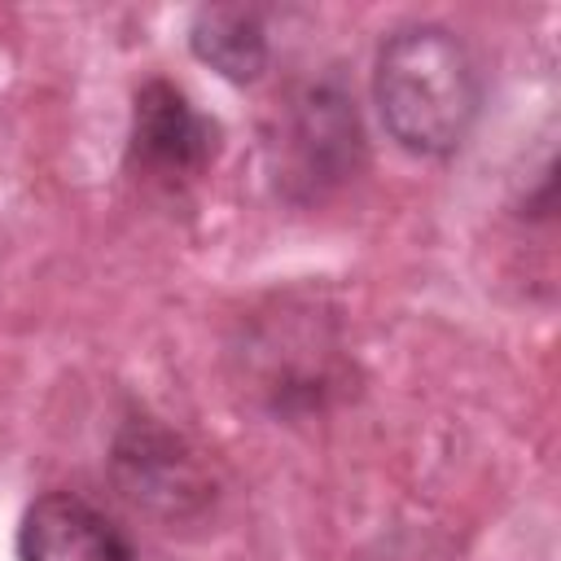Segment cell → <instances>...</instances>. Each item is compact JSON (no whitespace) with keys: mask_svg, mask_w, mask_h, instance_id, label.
<instances>
[{"mask_svg":"<svg viewBox=\"0 0 561 561\" xmlns=\"http://www.w3.org/2000/svg\"><path fill=\"white\" fill-rule=\"evenodd\" d=\"M276 149L285 158V180H302L307 193H320L324 184L346 180L364 149L355 101L329 83L302 88L285 110Z\"/></svg>","mask_w":561,"mask_h":561,"instance_id":"obj_3","label":"cell"},{"mask_svg":"<svg viewBox=\"0 0 561 561\" xmlns=\"http://www.w3.org/2000/svg\"><path fill=\"white\" fill-rule=\"evenodd\" d=\"M373 101L386 131L408 153H451L482 105V75L473 53L434 22L399 26L373 70Z\"/></svg>","mask_w":561,"mask_h":561,"instance_id":"obj_1","label":"cell"},{"mask_svg":"<svg viewBox=\"0 0 561 561\" xmlns=\"http://www.w3.org/2000/svg\"><path fill=\"white\" fill-rule=\"evenodd\" d=\"M188 44L206 66H215L232 83H250L267 66V35L259 9H241V4L197 9L188 26Z\"/></svg>","mask_w":561,"mask_h":561,"instance_id":"obj_5","label":"cell"},{"mask_svg":"<svg viewBox=\"0 0 561 561\" xmlns=\"http://www.w3.org/2000/svg\"><path fill=\"white\" fill-rule=\"evenodd\" d=\"M22 561H136L127 535L92 508L83 495L48 491L39 495L18 526Z\"/></svg>","mask_w":561,"mask_h":561,"instance_id":"obj_4","label":"cell"},{"mask_svg":"<svg viewBox=\"0 0 561 561\" xmlns=\"http://www.w3.org/2000/svg\"><path fill=\"white\" fill-rule=\"evenodd\" d=\"M219 145V127L193 110V101L171 88L167 79H149L136 92L131 136H127V167L162 188L193 184Z\"/></svg>","mask_w":561,"mask_h":561,"instance_id":"obj_2","label":"cell"}]
</instances>
